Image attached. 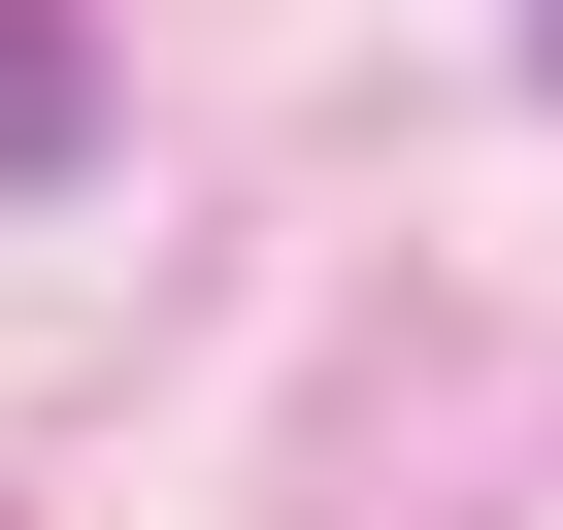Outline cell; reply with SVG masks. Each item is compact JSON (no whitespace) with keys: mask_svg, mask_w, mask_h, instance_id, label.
Segmentation results:
<instances>
[{"mask_svg":"<svg viewBox=\"0 0 563 530\" xmlns=\"http://www.w3.org/2000/svg\"><path fill=\"white\" fill-rule=\"evenodd\" d=\"M100 166V0H0V199Z\"/></svg>","mask_w":563,"mask_h":530,"instance_id":"1","label":"cell"}]
</instances>
